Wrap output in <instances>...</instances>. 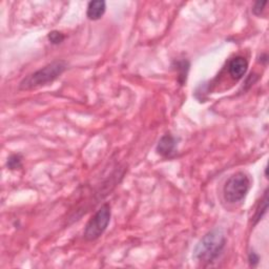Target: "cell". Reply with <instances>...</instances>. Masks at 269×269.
<instances>
[{
    "instance_id": "1",
    "label": "cell",
    "mask_w": 269,
    "mask_h": 269,
    "mask_svg": "<svg viewBox=\"0 0 269 269\" xmlns=\"http://www.w3.org/2000/svg\"><path fill=\"white\" fill-rule=\"evenodd\" d=\"M225 245L226 237L224 232L220 228H215L199 241L194 251V257L203 263H213L221 256Z\"/></svg>"
},
{
    "instance_id": "2",
    "label": "cell",
    "mask_w": 269,
    "mask_h": 269,
    "mask_svg": "<svg viewBox=\"0 0 269 269\" xmlns=\"http://www.w3.org/2000/svg\"><path fill=\"white\" fill-rule=\"evenodd\" d=\"M68 63L63 60H55L44 68H41L21 80L18 85V89L20 91H30L34 88L41 87L48 85L49 83L54 82L56 79L66 71Z\"/></svg>"
},
{
    "instance_id": "7",
    "label": "cell",
    "mask_w": 269,
    "mask_h": 269,
    "mask_svg": "<svg viewBox=\"0 0 269 269\" xmlns=\"http://www.w3.org/2000/svg\"><path fill=\"white\" fill-rule=\"evenodd\" d=\"M106 10V3L103 0H95L87 5L86 16L89 20H99L104 15Z\"/></svg>"
},
{
    "instance_id": "13",
    "label": "cell",
    "mask_w": 269,
    "mask_h": 269,
    "mask_svg": "<svg viewBox=\"0 0 269 269\" xmlns=\"http://www.w3.org/2000/svg\"><path fill=\"white\" fill-rule=\"evenodd\" d=\"M248 261H249V264H251L252 266H257L260 262V257L257 253L251 252L248 254Z\"/></svg>"
},
{
    "instance_id": "5",
    "label": "cell",
    "mask_w": 269,
    "mask_h": 269,
    "mask_svg": "<svg viewBox=\"0 0 269 269\" xmlns=\"http://www.w3.org/2000/svg\"><path fill=\"white\" fill-rule=\"evenodd\" d=\"M178 146V139L171 133L163 134L159 140L156 150L160 156L164 158H170L175 155L176 148Z\"/></svg>"
},
{
    "instance_id": "8",
    "label": "cell",
    "mask_w": 269,
    "mask_h": 269,
    "mask_svg": "<svg viewBox=\"0 0 269 269\" xmlns=\"http://www.w3.org/2000/svg\"><path fill=\"white\" fill-rule=\"evenodd\" d=\"M267 208H268V189H265L263 198H262L261 201L259 202L258 207H257V210H256V213H255L254 218H253V220H254V225H257V224L262 220V218H263L264 215L266 214Z\"/></svg>"
},
{
    "instance_id": "9",
    "label": "cell",
    "mask_w": 269,
    "mask_h": 269,
    "mask_svg": "<svg viewBox=\"0 0 269 269\" xmlns=\"http://www.w3.org/2000/svg\"><path fill=\"white\" fill-rule=\"evenodd\" d=\"M175 70L178 72V82L181 85H184L187 79V75L189 71L190 63L187 60H178L175 61Z\"/></svg>"
},
{
    "instance_id": "6",
    "label": "cell",
    "mask_w": 269,
    "mask_h": 269,
    "mask_svg": "<svg viewBox=\"0 0 269 269\" xmlns=\"http://www.w3.org/2000/svg\"><path fill=\"white\" fill-rule=\"evenodd\" d=\"M248 69V62L242 56H237L229 61L228 73L235 80H240L245 76Z\"/></svg>"
},
{
    "instance_id": "11",
    "label": "cell",
    "mask_w": 269,
    "mask_h": 269,
    "mask_svg": "<svg viewBox=\"0 0 269 269\" xmlns=\"http://www.w3.org/2000/svg\"><path fill=\"white\" fill-rule=\"evenodd\" d=\"M48 39L50 40L52 44L57 46V44H60L63 42V40L65 39V36L59 31H52L48 35Z\"/></svg>"
},
{
    "instance_id": "3",
    "label": "cell",
    "mask_w": 269,
    "mask_h": 269,
    "mask_svg": "<svg viewBox=\"0 0 269 269\" xmlns=\"http://www.w3.org/2000/svg\"><path fill=\"white\" fill-rule=\"evenodd\" d=\"M251 186V179L245 172H236L232 177H229L223 187V196L225 201L230 204L241 202L247 196Z\"/></svg>"
},
{
    "instance_id": "10",
    "label": "cell",
    "mask_w": 269,
    "mask_h": 269,
    "mask_svg": "<svg viewBox=\"0 0 269 269\" xmlns=\"http://www.w3.org/2000/svg\"><path fill=\"white\" fill-rule=\"evenodd\" d=\"M7 166L11 170H16V169H20L23 167V156L20 153H15V155H12L8 158Z\"/></svg>"
},
{
    "instance_id": "12",
    "label": "cell",
    "mask_w": 269,
    "mask_h": 269,
    "mask_svg": "<svg viewBox=\"0 0 269 269\" xmlns=\"http://www.w3.org/2000/svg\"><path fill=\"white\" fill-rule=\"evenodd\" d=\"M267 5V2H258L254 5L253 7V13L256 16H261V14L263 13L265 6Z\"/></svg>"
},
{
    "instance_id": "4",
    "label": "cell",
    "mask_w": 269,
    "mask_h": 269,
    "mask_svg": "<svg viewBox=\"0 0 269 269\" xmlns=\"http://www.w3.org/2000/svg\"><path fill=\"white\" fill-rule=\"evenodd\" d=\"M111 218V208L108 203H104L86 223L83 237L92 242L99 239L106 230Z\"/></svg>"
}]
</instances>
